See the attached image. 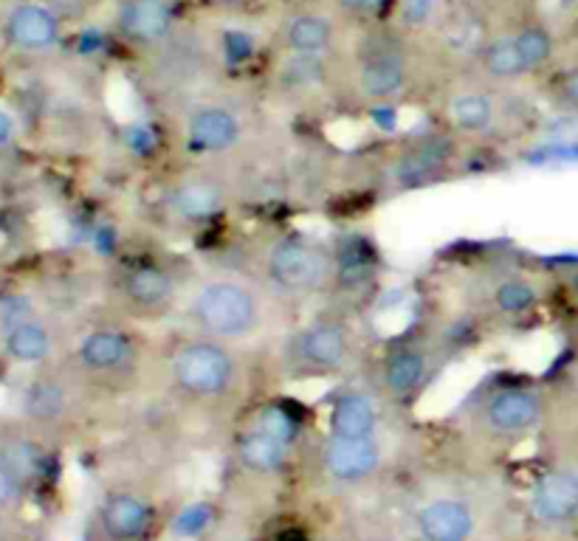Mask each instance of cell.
Wrapping results in <instances>:
<instances>
[{
  "label": "cell",
  "mask_w": 578,
  "mask_h": 541,
  "mask_svg": "<svg viewBox=\"0 0 578 541\" xmlns=\"http://www.w3.org/2000/svg\"><path fill=\"white\" fill-rule=\"evenodd\" d=\"M184 274V268L156 257L125 260L116 268L108 291L116 322L136 327L172 322L184 288Z\"/></svg>",
  "instance_id": "cell-14"
},
{
  "label": "cell",
  "mask_w": 578,
  "mask_h": 541,
  "mask_svg": "<svg viewBox=\"0 0 578 541\" xmlns=\"http://www.w3.org/2000/svg\"><path fill=\"white\" fill-rule=\"evenodd\" d=\"M294 322L297 310L280 302L243 268L212 265L187 268L172 327L266 353Z\"/></svg>",
  "instance_id": "cell-1"
},
{
  "label": "cell",
  "mask_w": 578,
  "mask_h": 541,
  "mask_svg": "<svg viewBox=\"0 0 578 541\" xmlns=\"http://www.w3.org/2000/svg\"><path fill=\"white\" fill-rule=\"evenodd\" d=\"M567 336H570V344L578 353V305H573V313H570V322H567Z\"/></svg>",
  "instance_id": "cell-34"
},
{
  "label": "cell",
  "mask_w": 578,
  "mask_h": 541,
  "mask_svg": "<svg viewBox=\"0 0 578 541\" xmlns=\"http://www.w3.org/2000/svg\"><path fill=\"white\" fill-rule=\"evenodd\" d=\"M392 409L359 378H350L328 406V434L336 437H375L384 434Z\"/></svg>",
  "instance_id": "cell-18"
},
{
  "label": "cell",
  "mask_w": 578,
  "mask_h": 541,
  "mask_svg": "<svg viewBox=\"0 0 578 541\" xmlns=\"http://www.w3.org/2000/svg\"><path fill=\"white\" fill-rule=\"evenodd\" d=\"M12 141V119L6 113H0V147Z\"/></svg>",
  "instance_id": "cell-35"
},
{
  "label": "cell",
  "mask_w": 578,
  "mask_h": 541,
  "mask_svg": "<svg viewBox=\"0 0 578 541\" xmlns=\"http://www.w3.org/2000/svg\"><path fill=\"white\" fill-rule=\"evenodd\" d=\"M17 488H20V474L17 468L6 457H0V508H6L12 499L17 496Z\"/></svg>",
  "instance_id": "cell-31"
},
{
  "label": "cell",
  "mask_w": 578,
  "mask_h": 541,
  "mask_svg": "<svg viewBox=\"0 0 578 541\" xmlns=\"http://www.w3.org/2000/svg\"><path fill=\"white\" fill-rule=\"evenodd\" d=\"M294 446L285 443L280 437H274L266 429H260L257 423L246 420L243 432L237 434L235 457L237 465L246 474H277L285 468Z\"/></svg>",
  "instance_id": "cell-24"
},
{
  "label": "cell",
  "mask_w": 578,
  "mask_h": 541,
  "mask_svg": "<svg viewBox=\"0 0 578 541\" xmlns=\"http://www.w3.org/2000/svg\"><path fill=\"white\" fill-rule=\"evenodd\" d=\"M545 415V381L528 375H488L457 412L460 429L485 446H514L539 432Z\"/></svg>",
  "instance_id": "cell-10"
},
{
  "label": "cell",
  "mask_w": 578,
  "mask_h": 541,
  "mask_svg": "<svg viewBox=\"0 0 578 541\" xmlns=\"http://www.w3.org/2000/svg\"><path fill=\"white\" fill-rule=\"evenodd\" d=\"M387 460L384 434L375 437H336L328 434L319 443V468L336 485H364L381 474Z\"/></svg>",
  "instance_id": "cell-17"
},
{
  "label": "cell",
  "mask_w": 578,
  "mask_h": 541,
  "mask_svg": "<svg viewBox=\"0 0 578 541\" xmlns=\"http://www.w3.org/2000/svg\"><path fill=\"white\" fill-rule=\"evenodd\" d=\"M415 88L407 43L392 31H370L344 65L333 62V96L344 108H395Z\"/></svg>",
  "instance_id": "cell-9"
},
{
  "label": "cell",
  "mask_w": 578,
  "mask_h": 541,
  "mask_svg": "<svg viewBox=\"0 0 578 541\" xmlns=\"http://www.w3.org/2000/svg\"><path fill=\"white\" fill-rule=\"evenodd\" d=\"M578 426V353L576 358L545 381V415L539 429Z\"/></svg>",
  "instance_id": "cell-26"
},
{
  "label": "cell",
  "mask_w": 578,
  "mask_h": 541,
  "mask_svg": "<svg viewBox=\"0 0 578 541\" xmlns=\"http://www.w3.org/2000/svg\"><path fill=\"white\" fill-rule=\"evenodd\" d=\"M460 353V333L446 319H421L407 333L390 339L375 356H367L359 378L390 409H412L438 384Z\"/></svg>",
  "instance_id": "cell-4"
},
{
  "label": "cell",
  "mask_w": 578,
  "mask_h": 541,
  "mask_svg": "<svg viewBox=\"0 0 578 541\" xmlns=\"http://www.w3.org/2000/svg\"><path fill=\"white\" fill-rule=\"evenodd\" d=\"M246 167L220 161H189L158 195L164 217L178 229H198L235 206Z\"/></svg>",
  "instance_id": "cell-13"
},
{
  "label": "cell",
  "mask_w": 578,
  "mask_h": 541,
  "mask_svg": "<svg viewBox=\"0 0 578 541\" xmlns=\"http://www.w3.org/2000/svg\"><path fill=\"white\" fill-rule=\"evenodd\" d=\"M6 34L20 51H48L60 40V20L40 3H20L6 20Z\"/></svg>",
  "instance_id": "cell-25"
},
{
  "label": "cell",
  "mask_w": 578,
  "mask_h": 541,
  "mask_svg": "<svg viewBox=\"0 0 578 541\" xmlns=\"http://www.w3.org/2000/svg\"><path fill=\"white\" fill-rule=\"evenodd\" d=\"M469 150H474L471 144L435 122L429 130L398 136L364 155V175L381 198H401L460 178Z\"/></svg>",
  "instance_id": "cell-6"
},
{
  "label": "cell",
  "mask_w": 578,
  "mask_h": 541,
  "mask_svg": "<svg viewBox=\"0 0 578 541\" xmlns=\"http://www.w3.org/2000/svg\"><path fill=\"white\" fill-rule=\"evenodd\" d=\"M77 384L105 395H139L156 389L158 344L141 333V327L125 322H105L88 327L74 344Z\"/></svg>",
  "instance_id": "cell-8"
},
{
  "label": "cell",
  "mask_w": 578,
  "mask_h": 541,
  "mask_svg": "<svg viewBox=\"0 0 578 541\" xmlns=\"http://www.w3.org/2000/svg\"><path fill=\"white\" fill-rule=\"evenodd\" d=\"M553 282H556V291H562L570 305H578V265H570V268H562L559 274H553Z\"/></svg>",
  "instance_id": "cell-32"
},
{
  "label": "cell",
  "mask_w": 578,
  "mask_h": 541,
  "mask_svg": "<svg viewBox=\"0 0 578 541\" xmlns=\"http://www.w3.org/2000/svg\"><path fill=\"white\" fill-rule=\"evenodd\" d=\"M514 88L491 85L477 74L454 79L446 88H440L435 99V122L452 130L457 139L477 147H494L519 136L531 113L516 102Z\"/></svg>",
  "instance_id": "cell-12"
},
{
  "label": "cell",
  "mask_w": 578,
  "mask_h": 541,
  "mask_svg": "<svg viewBox=\"0 0 578 541\" xmlns=\"http://www.w3.org/2000/svg\"><path fill=\"white\" fill-rule=\"evenodd\" d=\"M553 62H556L553 31L539 20H528L483 40L474 54L471 74L500 88H516L528 79L547 74Z\"/></svg>",
  "instance_id": "cell-15"
},
{
  "label": "cell",
  "mask_w": 578,
  "mask_h": 541,
  "mask_svg": "<svg viewBox=\"0 0 578 541\" xmlns=\"http://www.w3.org/2000/svg\"><path fill=\"white\" fill-rule=\"evenodd\" d=\"M209 522V511L206 508H195V511H187L178 522H175V530L181 533H195L198 527H204Z\"/></svg>",
  "instance_id": "cell-33"
},
{
  "label": "cell",
  "mask_w": 578,
  "mask_h": 541,
  "mask_svg": "<svg viewBox=\"0 0 578 541\" xmlns=\"http://www.w3.org/2000/svg\"><path fill=\"white\" fill-rule=\"evenodd\" d=\"M353 541H378V539H353Z\"/></svg>",
  "instance_id": "cell-38"
},
{
  "label": "cell",
  "mask_w": 578,
  "mask_h": 541,
  "mask_svg": "<svg viewBox=\"0 0 578 541\" xmlns=\"http://www.w3.org/2000/svg\"><path fill=\"white\" fill-rule=\"evenodd\" d=\"M3 347L20 364H40V361H48L54 356V333L43 319L34 316L32 310L29 316L6 325Z\"/></svg>",
  "instance_id": "cell-27"
},
{
  "label": "cell",
  "mask_w": 578,
  "mask_h": 541,
  "mask_svg": "<svg viewBox=\"0 0 578 541\" xmlns=\"http://www.w3.org/2000/svg\"><path fill=\"white\" fill-rule=\"evenodd\" d=\"M477 525V511L466 496H429L415 511V530L421 541H471Z\"/></svg>",
  "instance_id": "cell-20"
},
{
  "label": "cell",
  "mask_w": 578,
  "mask_h": 541,
  "mask_svg": "<svg viewBox=\"0 0 578 541\" xmlns=\"http://www.w3.org/2000/svg\"><path fill=\"white\" fill-rule=\"evenodd\" d=\"M457 3H463V6H483L488 0H457Z\"/></svg>",
  "instance_id": "cell-37"
},
{
  "label": "cell",
  "mask_w": 578,
  "mask_h": 541,
  "mask_svg": "<svg viewBox=\"0 0 578 541\" xmlns=\"http://www.w3.org/2000/svg\"><path fill=\"white\" fill-rule=\"evenodd\" d=\"M367 344L353 313L322 308L297 319L263 353V367L277 384L350 381L364 370Z\"/></svg>",
  "instance_id": "cell-3"
},
{
  "label": "cell",
  "mask_w": 578,
  "mask_h": 541,
  "mask_svg": "<svg viewBox=\"0 0 578 541\" xmlns=\"http://www.w3.org/2000/svg\"><path fill=\"white\" fill-rule=\"evenodd\" d=\"M178 150L189 161H220L246 167V155L260 144L257 113L226 96H192L172 113Z\"/></svg>",
  "instance_id": "cell-11"
},
{
  "label": "cell",
  "mask_w": 578,
  "mask_h": 541,
  "mask_svg": "<svg viewBox=\"0 0 578 541\" xmlns=\"http://www.w3.org/2000/svg\"><path fill=\"white\" fill-rule=\"evenodd\" d=\"M339 43L336 20L322 12H291L282 17L277 29V46L282 57H311V60H333Z\"/></svg>",
  "instance_id": "cell-21"
},
{
  "label": "cell",
  "mask_w": 578,
  "mask_h": 541,
  "mask_svg": "<svg viewBox=\"0 0 578 541\" xmlns=\"http://www.w3.org/2000/svg\"><path fill=\"white\" fill-rule=\"evenodd\" d=\"M553 291V274L511 257H494L466 271L457 285V305L471 325L505 330L536 319Z\"/></svg>",
  "instance_id": "cell-7"
},
{
  "label": "cell",
  "mask_w": 578,
  "mask_h": 541,
  "mask_svg": "<svg viewBox=\"0 0 578 541\" xmlns=\"http://www.w3.org/2000/svg\"><path fill=\"white\" fill-rule=\"evenodd\" d=\"M263 375V353L257 350L181 330L158 344L156 389L189 412L223 415L249 401Z\"/></svg>",
  "instance_id": "cell-2"
},
{
  "label": "cell",
  "mask_w": 578,
  "mask_h": 541,
  "mask_svg": "<svg viewBox=\"0 0 578 541\" xmlns=\"http://www.w3.org/2000/svg\"><path fill=\"white\" fill-rule=\"evenodd\" d=\"M178 12L172 0H122L116 9V29L130 46H164L175 31Z\"/></svg>",
  "instance_id": "cell-22"
},
{
  "label": "cell",
  "mask_w": 578,
  "mask_h": 541,
  "mask_svg": "<svg viewBox=\"0 0 578 541\" xmlns=\"http://www.w3.org/2000/svg\"><path fill=\"white\" fill-rule=\"evenodd\" d=\"M375 277H378V263H375L373 248L367 246L361 237H347V240H333V285H330L328 302L322 308L344 310L359 316L364 302L370 299Z\"/></svg>",
  "instance_id": "cell-16"
},
{
  "label": "cell",
  "mask_w": 578,
  "mask_h": 541,
  "mask_svg": "<svg viewBox=\"0 0 578 541\" xmlns=\"http://www.w3.org/2000/svg\"><path fill=\"white\" fill-rule=\"evenodd\" d=\"M237 268L299 313L325 305L333 285V243L305 232H263L251 237Z\"/></svg>",
  "instance_id": "cell-5"
},
{
  "label": "cell",
  "mask_w": 578,
  "mask_h": 541,
  "mask_svg": "<svg viewBox=\"0 0 578 541\" xmlns=\"http://www.w3.org/2000/svg\"><path fill=\"white\" fill-rule=\"evenodd\" d=\"M395 0H333V9L342 17H350V20H359V23H370V20H378V17L387 15Z\"/></svg>",
  "instance_id": "cell-30"
},
{
  "label": "cell",
  "mask_w": 578,
  "mask_h": 541,
  "mask_svg": "<svg viewBox=\"0 0 578 541\" xmlns=\"http://www.w3.org/2000/svg\"><path fill=\"white\" fill-rule=\"evenodd\" d=\"M528 516L539 527H564L578 519V465H553L533 482Z\"/></svg>",
  "instance_id": "cell-19"
},
{
  "label": "cell",
  "mask_w": 578,
  "mask_h": 541,
  "mask_svg": "<svg viewBox=\"0 0 578 541\" xmlns=\"http://www.w3.org/2000/svg\"><path fill=\"white\" fill-rule=\"evenodd\" d=\"M156 525V505L136 491H113L99 508V527L110 541H141Z\"/></svg>",
  "instance_id": "cell-23"
},
{
  "label": "cell",
  "mask_w": 578,
  "mask_h": 541,
  "mask_svg": "<svg viewBox=\"0 0 578 541\" xmlns=\"http://www.w3.org/2000/svg\"><path fill=\"white\" fill-rule=\"evenodd\" d=\"M206 6H218V9H235V6H243L249 0H201Z\"/></svg>",
  "instance_id": "cell-36"
},
{
  "label": "cell",
  "mask_w": 578,
  "mask_h": 541,
  "mask_svg": "<svg viewBox=\"0 0 578 541\" xmlns=\"http://www.w3.org/2000/svg\"><path fill=\"white\" fill-rule=\"evenodd\" d=\"M68 409V389L60 378L34 381L26 395V412L37 420H54Z\"/></svg>",
  "instance_id": "cell-28"
},
{
  "label": "cell",
  "mask_w": 578,
  "mask_h": 541,
  "mask_svg": "<svg viewBox=\"0 0 578 541\" xmlns=\"http://www.w3.org/2000/svg\"><path fill=\"white\" fill-rule=\"evenodd\" d=\"M545 99L553 110L578 119V62L547 71Z\"/></svg>",
  "instance_id": "cell-29"
}]
</instances>
